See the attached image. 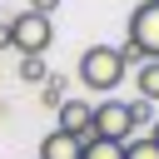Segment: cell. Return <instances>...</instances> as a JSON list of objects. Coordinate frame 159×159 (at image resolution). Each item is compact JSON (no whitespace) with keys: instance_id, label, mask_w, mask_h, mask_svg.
Masks as SVG:
<instances>
[{"instance_id":"obj_8","label":"cell","mask_w":159,"mask_h":159,"mask_svg":"<svg viewBox=\"0 0 159 159\" xmlns=\"http://www.w3.org/2000/svg\"><path fill=\"white\" fill-rule=\"evenodd\" d=\"M129 119H134V139H139V134H149V124H154L159 114H154L149 99H129Z\"/></svg>"},{"instance_id":"obj_9","label":"cell","mask_w":159,"mask_h":159,"mask_svg":"<svg viewBox=\"0 0 159 159\" xmlns=\"http://www.w3.org/2000/svg\"><path fill=\"white\" fill-rule=\"evenodd\" d=\"M80 159H124V144H109V139H89Z\"/></svg>"},{"instance_id":"obj_1","label":"cell","mask_w":159,"mask_h":159,"mask_svg":"<svg viewBox=\"0 0 159 159\" xmlns=\"http://www.w3.org/2000/svg\"><path fill=\"white\" fill-rule=\"evenodd\" d=\"M124 75H129V65H124L119 45H89L80 55V84L94 89V94H104V99H109V89L124 84Z\"/></svg>"},{"instance_id":"obj_11","label":"cell","mask_w":159,"mask_h":159,"mask_svg":"<svg viewBox=\"0 0 159 159\" xmlns=\"http://www.w3.org/2000/svg\"><path fill=\"white\" fill-rule=\"evenodd\" d=\"M20 80L40 84V80H45V65H40V60H20Z\"/></svg>"},{"instance_id":"obj_6","label":"cell","mask_w":159,"mask_h":159,"mask_svg":"<svg viewBox=\"0 0 159 159\" xmlns=\"http://www.w3.org/2000/svg\"><path fill=\"white\" fill-rule=\"evenodd\" d=\"M84 154V144L75 139V134H65V129H50L45 139H40V154L35 159H80Z\"/></svg>"},{"instance_id":"obj_12","label":"cell","mask_w":159,"mask_h":159,"mask_svg":"<svg viewBox=\"0 0 159 159\" xmlns=\"http://www.w3.org/2000/svg\"><path fill=\"white\" fill-rule=\"evenodd\" d=\"M25 10H35V15H45V20H50V15H55V10H60V0H30V5H25Z\"/></svg>"},{"instance_id":"obj_3","label":"cell","mask_w":159,"mask_h":159,"mask_svg":"<svg viewBox=\"0 0 159 159\" xmlns=\"http://www.w3.org/2000/svg\"><path fill=\"white\" fill-rule=\"evenodd\" d=\"M50 40H55V20H45V15H35V10L10 15V45L20 50V60H40V55L50 50Z\"/></svg>"},{"instance_id":"obj_10","label":"cell","mask_w":159,"mask_h":159,"mask_svg":"<svg viewBox=\"0 0 159 159\" xmlns=\"http://www.w3.org/2000/svg\"><path fill=\"white\" fill-rule=\"evenodd\" d=\"M124 159H159V144H154L149 134H139V139L124 144Z\"/></svg>"},{"instance_id":"obj_7","label":"cell","mask_w":159,"mask_h":159,"mask_svg":"<svg viewBox=\"0 0 159 159\" xmlns=\"http://www.w3.org/2000/svg\"><path fill=\"white\" fill-rule=\"evenodd\" d=\"M134 89H139V99L159 104V60H144V65H139V75H134Z\"/></svg>"},{"instance_id":"obj_5","label":"cell","mask_w":159,"mask_h":159,"mask_svg":"<svg viewBox=\"0 0 159 159\" xmlns=\"http://www.w3.org/2000/svg\"><path fill=\"white\" fill-rule=\"evenodd\" d=\"M89 109H94V104H84V99H65V104H60V129H65V134H75L80 144H89V139H94Z\"/></svg>"},{"instance_id":"obj_4","label":"cell","mask_w":159,"mask_h":159,"mask_svg":"<svg viewBox=\"0 0 159 159\" xmlns=\"http://www.w3.org/2000/svg\"><path fill=\"white\" fill-rule=\"evenodd\" d=\"M89 124H94V139H109V144H129V139H134L129 99H99V104L89 109Z\"/></svg>"},{"instance_id":"obj_13","label":"cell","mask_w":159,"mask_h":159,"mask_svg":"<svg viewBox=\"0 0 159 159\" xmlns=\"http://www.w3.org/2000/svg\"><path fill=\"white\" fill-rule=\"evenodd\" d=\"M0 50H10V20H0Z\"/></svg>"},{"instance_id":"obj_14","label":"cell","mask_w":159,"mask_h":159,"mask_svg":"<svg viewBox=\"0 0 159 159\" xmlns=\"http://www.w3.org/2000/svg\"><path fill=\"white\" fill-rule=\"evenodd\" d=\"M149 139H154V144H159V119H154V124H149Z\"/></svg>"},{"instance_id":"obj_2","label":"cell","mask_w":159,"mask_h":159,"mask_svg":"<svg viewBox=\"0 0 159 159\" xmlns=\"http://www.w3.org/2000/svg\"><path fill=\"white\" fill-rule=\"evenodd\" d=\"M119 55H124V65L159 60V0H144V5L129 15V45H124Z\"/></svg>"}]
</instances>
